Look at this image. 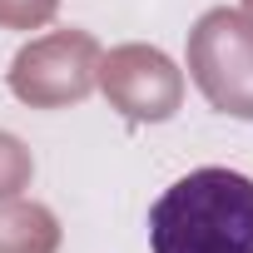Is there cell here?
Returning <instances> with one entry per match:
<instances>
[{"label": "cell", "mask_w": 253, "mask_h": 253, "mask_svg": "<svg viewBox=\"0 0 253 253\" xmlns=\"http://www.w3.org/2000/svg\"><path fill=\"white\" fill-rule=\"evenodd\" d=\"M154 253H253V179L233 169H194L149 209Z\"/></svg>", "instance_id": "6da1fadb"}, {"label": "cell", "mask_w": 253, "mask_h": 253, "mask_svg": "<svg viewBox=\"0 0 253 253\" xmlns=\"http://www.w3.org/2000/svg\"><path fill=\"white\" fill-rule=\"evenodd\" d=\"M189 80L233 119H253V15L213 5L189 30Z\"/></svg>", "instance_id": "7a4b0ae2"}, {"label": "cell", "mask_w": 253, "mask_h": 253, "mask_svg": "<svg viewBox=\"0 0 253 253\" xmlns=\"http://www.w3.org/2000/svg\"><path fill=\"white\" fill-rule=\"evenodd\" d=\"M99 40L84 30H50L10 60V94L30 109L80 104L99 84Z\"/></svg>", "instance_id": "3957f363"}, {"label": "cell", "mask_w": 253, "mask_h": 253, "mask_svg": "<svg viewBox=\"0 0 253 253\" xmlns=\"http://www.w3.org/2000/svg\"><path fill=\"white\" fill-rule=\"evenodd\" d=\"M99 89L124 119L139 124H159L184 104V75L154 45H119L99 55Z\"/></svg>", "instance_id": "277c9868"}, {"label": "cell", "mask_w": 253, "mask_h": 253, "mask_svg": "<svg viewBox=\"0 0 253 253\" xmlns=\"http://www.w3.org/2000/svg\"><path fill=\"white\" fill-rule=\"evenodd\" d=\"M60 248V223L45 204L5 199L0 209V253H55Z\"/></svg>", "instance_id": "5b68a950"}, {"label": "cell", "mask_w": 253, "mask_h": 253, "mask_svg": "<svg viewBox=\"0 0 253 253\" xmlns=\"http://www.w3.org/2000/svg\"><path fill=\"white\" fill-rule=\"evenodd\" d=\"M30 149L15 139V134H5L0 129V204L5 199H20V189L30 184Z\"/></svg>", "instance_id": "8992f818"}, {"label": "cell", "mask_w": 253, "mask_h": 253, "mask_svg": "<svg viewBox=\"0 0 253 253\" xmlns=\"http://www.w3.org/2000/svg\"><path fill=\"white\" fill-rule=\"evenodd\" d=\"M60 0H0V25L5 30H40L55 15Z\"/></svg>", "instance_id": "52a82bcc"}, {"label": "cell", "mask_w": 253, "mask_h": 253, "mask_svg": "<svg viewBox=\"0 0 253 253\" xmlns=\"http://www.w3.org/2000/svg\"><path fill=\"white\" fill-rule=\"evenodd\" d=\"M243 10H248V15H253V0H243Z\"/></svg>", "instance_id": "ba28073f"}]
</instances>
